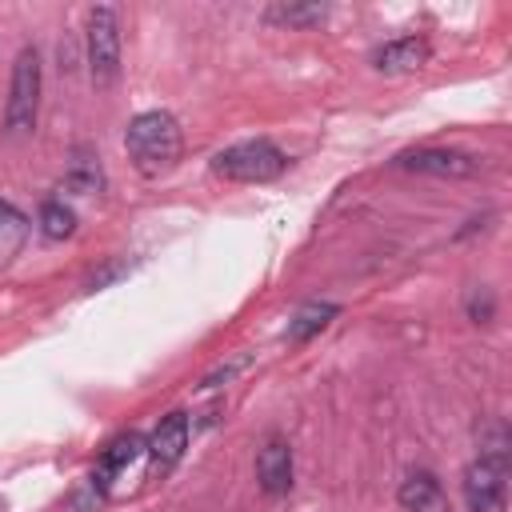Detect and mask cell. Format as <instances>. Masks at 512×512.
<instances>
[{
	"label": "cell",
	"instance_id": "obj_11",
	"mask_svg": "<svg viewBox=\"0 0 512 512\" xmlns=\"http://www.w3.org/2000/svg\"><path fill=\"white\" fill-rule=\"evenodd\" d=\"M140 448H144V440L136 436V432H128V436H116L108 448H104V456H100V468H96V480H100V488L104 484H112L136 456H140Z\"/></svg>",
	"mask_w": 512,
	"mask_h": 512
},
{
	"label": "cell",
	"instance_id": "obj_16",
	"mask_svg": "<svg viewBox=\"0 0 512 512\" xmlns=\"http://www.w3.org/2000/svg\"><path fill=\"white\" fill-rule=\"evenodd\" d=\"M40 232L48 240H68L76 232V212L64 204V200H48L40 204Z\"/></svg>",
	"mask_w": 512,
	"mask_h": 512
},
{
	"label": "cell",
	"instance_id": "obj_10",
	"mask_svg": "<svg viewBox=\"0 0 512 512\" xmlns=\"http://www.w3.org/2000/svg\"><path fill=\"white\" fill-rule=\"evenodd\" d=\"M400 508L404 512H448V496L432 472H408L400 480Z\"/></svg>",
	"mask_w": 512,
	"mask_h": 512
},
{
	"label": "cell",
	"instance_id": "obj_3",
	"mask_svg": "<svg viewBox=\"0 0 512 512\" xmlns=\"http://www.w3.org/2000/svg\"><path fill=\"white\" fill-rule=\"evenodd\" d=\"M288 168V156L268 144V140H244V144H232L224 152H216L212 160V172L224 176V180H240V184H264V180H276L280 172Z\"/></svg>",
	"mask_w": 512,
	"mask_h": 512
},
{
	"label": "cell",
	"instance_id": "obj_12",
	"mask_svg": "<svg viewBox=\"0 0 512 512\" xmlns=\"http://www.w3.org/2000/svg\"><path fill=\"white\" fill-rule=\"evenodd\" d=\"M24 240H28V216L16 204L0 200V264H8L24 248Z\"/></svg>",
	"mask_w": 512,
	"mask_h": 512
},
{
	"label": "cell",
	"instance_id": "obj_14",
	"mask_svg": "<svg viewBox=\"0 0 512 512\" xmlns=\"http://www.w3.org/2000/svg\"><path fill=\"white\" fill-rule=\"evenodd\" d=\"M332 316H336V304H304V308L288 320V344H304V340L316 336Z\"/></svg>",
	"mask_w": 512,
	"mask_h": 512
},
{
	"label": "cell",
	"instance_id": "obj_4",
	"mask_svg": "<svg viewBox=\"0 0 512 512\" xmlns=\"http://www.w3.org/2000/svg\"><path fill=\"white\" fill-rule=\"evenodd\" d=\"M88 72L96 88H112L120 76V20L108 4L88 12Z\"/></svg>",
	"mask_w": 512,
	"mask_h": 512
},
{
	"label": "cell",
	"instance_id": "obj_8",
	"mask_svg": "<svg viewBox=\"0 0 512 512\" xmlns=\"http://www.w3.org/2000/svg\"><path fill=\"white\" fill-rule=\"evenodd\" d=\"M184 448H188V416H184V412H172V416H164V420L156 424V432H152V440H148L152 472L164 476V472L184 456Z\"/></svg>",
	"mask_w": 512,
	"mask_h": 512
},
{
	"label": "cell",
	"instance_id": "obj_13",
	"mask_svg": "<svg viewBox=\"0 0 512 512\" xmlns=\"http://www.w3.org/2000/svg\"><path fill=\"white\" fill-rule=\"evenodd\" d=\"M64 184H68L72 192H84V196H88V192H100L104 172H100L96 156H92V152H84V148H76V152H72V164H68Z\"/></svg>",
	"mask_w": 512,
	"mask_h": 512
},
{
	"label": "cell",
	"instance_id": "obj_15",
	"mask_svg": "<svg viewBox=\"0 0 512 512\" xmlns=\"http://www.w3.org/2000/svg\"><path fill=\"white\" fill-rule=\"evenodd\" d=\"M324 16H328L324 4H272L268 8V20L284 28H312V24H324Z\"/></svg>",
	"mask_w": 512,
	"mask_h": 512
},
{
	"label": "cell",
	"instance_id": "obj_5",
	"mask_svg": "<svg viewBox=\"0 0 512 512\" xmlns=\"http://www.w3.org/2000/svg\"><path fill=\"white\" fill-rule=\"evenodd\" d=\"M464 504L468 512H508V456L480 452L464 468Z\"/></svg>",
	"mask_w": 512,
	"mask_h": 512
},
{
	"label": "cell",
	"instance_id": "obj_9",
	"mask_svg": "<svg viewBox=\"0 0 512 512\" xmlns=\"http://www.w3.org/2000/svg\"><path fill=\"white\" fill-rule=\"evenodd\" d=\"M428 60V40L424 36H400V40H388L384 48L372 52V68L376 72H416L420 64Z\"/></svg>",
	"mask_w": 512,
	"mask_h": 512
},
{
	"label": "cell",
	"instance_id": "obj_1",
	"mask_svg": "<svg viewBox=\"0 0 512 512\" xmlns=\"http://www.w3.org/2000/svg\"><path fill=\"white\" fill-rule=\"evenodd\" d=\"M124 148H128V160L136 164V172L144 176H164L168 168H176L180 160V124L172 112H140L128 132H124Z\"/></svg>",
	"mask_w": 512,
	"mask_h": 512
},
{
	"label": "cell",
	"instance_id": "obj_17",
	"mask_svg": "<svg viewBox=\"0 0 512 512\" xmlns=\"http://www.w3.org/2000/svg\"><path fill=\"white\" fill-rule=\"evenodd\" d=\"M492 312H496V304H492V292H488V288L472 292V300H468V316H472L476 324H488V320H492Z\"/></svg>",
	"mask_w": 512,
	"mask_h": 512
},
{
	"label": "cell",
	"instance_id": "obj_6",
	"mask_svg": "<svg viewBox=\"0 0 512 512\" xmlns=\"http://www.w3.org/2000/svg\"><path fill=\"white\" fill-rule=\"evenodd\" d=\"M400 168L460 180V176H476L480 172V160L468 156V152H456V148H416V152H404L400 156Z\"/></svg>",
	"mask_w": 512,
	"mask_h": 512
},
{
	"label": "cell",
	"instance_id": "obj_7",
	"mask_svg": "<svg viewBox=\"0 0 512 512\" xmlns=\"http://www.w3.org/2000/svg\"><path fill=\"white\" fill-rule=\"evenodd\" d=\"M256 480L268 496H288L292 492V448L280 436H268L264 448L256 452Z\"/></svg>",
	"mask_w": 512,
	"mask_h": 512
},
{
	"label": "cell",
	"instance_id": "obj_2",
	"mask_svg": "<svg viewBox=\"0 0 512 512\" xmlns=\"http://www.w3.org/2000/svg\"><path fill=\"white\" fill-rule=\"evenodd\" d=\"M40 116V56L36 48H20L16 64H12V88H8V104H4V128L8 136H32Z\"/></svg>",
	"mask_w": 512,
	"mask_h": 512
}]
</instances>
